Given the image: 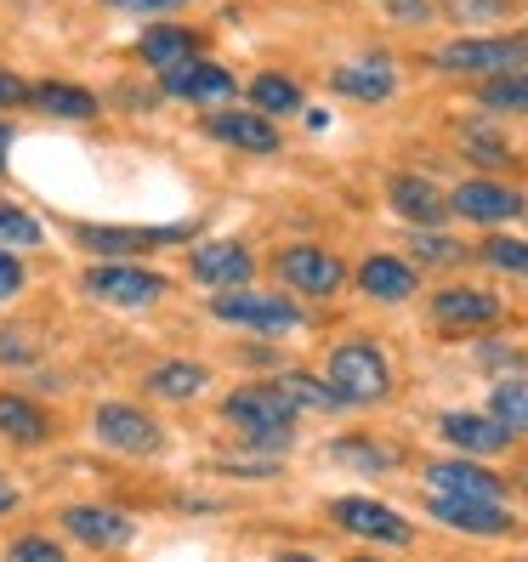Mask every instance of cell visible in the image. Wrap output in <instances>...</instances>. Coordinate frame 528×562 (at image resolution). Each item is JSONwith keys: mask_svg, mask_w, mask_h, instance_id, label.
<instances>
[{"mask_svg": "<svg viewBox=\"0 0 528 562\" xmlns=\"http://www.w3.org/2000/svg\"><path fill=\"white\" fill-rule=\"evenodd\" d=\"M211 313L222 324H245V329H261V336H290V329H302V307L284 302V295H268V290H216L211 295Z\"/></svg>", "mask_w": 528, "mask_h": 562, "instance_id": "obj_3", "label": "cell"}, {"mask_svg": "<svg viewBox=\"0 0 528 562\" xmlns=\"http://www.w3.org/2000/svg\"><path fill=\"white\" fill-rule=\"evenodd\" d=\"M0 245H18V250L46 245V227L35 216H23L18 205H0Z\"/></svg>", "mask_w": 528, "mask_h": 562, "instance_id": "obj_31", "label": "cell"}, {"mask_svg": "<svg viewBox=\"0 0 528 562\" xmlns=\"http://www.w3.org/2000/svg\"><path fill=\"white\" fill-rule=\"evenodd\" d=\"M97 443L120 449V454H154V449H159V426H154L148 409L103 404V409H97Z\"/></svg>", "mask_w": 528, "mask_h": 562, "instance_id": "obj_12", "label": "cell"}, {"mask_svg": "<svg viewBox=\"0 0 528 562\" xmlns=\"http://www.w3.org/2000/svg\"><path fill=\"white\" fill-rule=\"evenodd\" d=\"M29 103H41V109L57 114V120H91V114H97V97L80 91V86H63V80L29 86Z\"/></svg>", "mask_w": 528, "mask_h": 562, "instance_id": "obj_25", "label": "cell"}, {"mask_svg": "<svg viewBox=\"0 0 528 562\" xmlns=\"http://www.w3.org/2000/svg\"><path fill=\"white\" fill-rule=\"evenodd\" d=\"M18 290H23V268H18L12 250H0V302H12Z\"/></svg>", "mask_w": 528, "mask_h": 562, "instance_id": "obj_36", "label": "cell"}, {"mask_svg": "<svg viewBox=\"0 0 528 562\" xmlns=\"http://www.w3.org/2000/svg\"><path fill=\"white\" fill-rule=\"evenodd\" d=\"M250 103L261 114H295L302 109V86L284 80V75H261V80H250Z\"/></svg>", "mask_w": 528, "mask_h": 562, "instance_id": "obj_28", "label": "cell"}, {"mask_svg": "<svg viewBox=\"0 0 528 562\" xmlns=\"http://www.w3.org/2000/svg\"><path fill=\"white\" fill-rule=\"evenodd\" d=\"M109 7H120V12H171V7H182V0H109Z\"/></svg>", "mask_w": 528, "mask_h": 562, "instance_id": "obj_39", "label": "cell"}, {"mask_svg": "<svg viewBox=\"0 0 528 562\" xmlns=\"http://www.w3.org/2000/svg\"><path fill=\"white\" fill-rule=\"evenodd\" d=\"M426 488L432 494H472V501H506V483L483 472L478 460H432L426 467Z\"/></svg>", "mask_w": 528, "mask_h": 562, "instance_id": "obj_18", "label": "cell"}, {"mask_svg": "<svg viewBox=\"0 0 528 562\" xmlns=\"http://www.w3.org/2000/svg\"><path fill=\"white\" fill-rule=\"evenodd\" d=\"M438 432H443V443H454L460 454H506L512 449V426H501L494 415H472V409H449L443 420H438Z\"/></svg>", "mask_w": 528, "mask_h": 562, "instance_id": "obj_14", "label": "cell"}, {"mask_svg": "<svg viewBox=\"0 0 528 562\" xmlns=\"http://www.w3.org/2000/svg\"><path fill=\"white\" fill-rule=\"evenodd\" d=\"M483 109L528 114V69H517V75H494V80L483 86Z\"/></svg>", "mask_w": 528, "mask_h": 562, "instance_id": "obj_30", "label": "cell"}, {"mask_svg": "<svg viewBox=\"0 0 528 562\" xmlns=\"http://www.w3.org/2000/svg\"><path fill=\"white\" fill-rule=\"evenodd\" d=\"M483 261H488V268H501V273H523L528 279V239L494 234V239H483Z\"/></svg>", "mask_w": 528, "mask_h": 562, "instance_id": "obj_32", "label": "cell"}, {"mask_svg": "<svg viewBox=\"0 0 528 562\" xmlns=\"http://www.w3.org/2000/svg\"><path fill=\"white\" fill-rule=\"evenodd\" d=\"M159 86L171 97H188V103H234V75L222 69V63H205V57H188V63H171V69H159Z\"/></svg>", "mask_w": 528, "mask_h": 562, "instance_id": "obj_11", "label": "cell"}, {"mask_svg": "<svg viewBox=\"0 0 528 562\" xmlns=\"http://www.w3.org/2000/svg\"><path fill=\"white\" fill-rule=\"evenodd\" d=\"M12 557H41V562H57V557H63V546H57V540H41V535H29V540H18V546H12Z\"/></svg>", "mask_w": 528, "mask_h": 562, "instance_id": "obj_37", "label": "cell"}, {"mask_svg": "<svg viewBox=\"0 0 528 562\" xmlns=\"http://www.w3.org/2000/svg\"><path fill=\"white\" fill-rule=\"evenodd\" d=\"M358 290L370 295V302H409L415 295V268L404 256H370L364 268H358Z\"/></svg>", "mask_w": 528, "mask_h": 562, "instance_id": "obj_20", "label": "cell"}, {"mask_svg": "<svg viewBox=\"0 0 528 562\" xmlns=\"http://www.w3.org/2000/svg\"><path fill=\"white\" fill-rule=\"evenodd\" d=\"M329 517H336L347 535L375 540V546H409L415 540V528L398 512L381 506V501H364V494H341V501H329Z\"/></svg>", "mask_w": 528, "mask_h": 562, "instance_id": "obj_7", "label": "cell"}, {"mask_svg": "<svg viewBox=\"0 0 528 562\" xmlns=\"http://www.w3.org/2000/svg\"><path fill=\"white\" fill-rule=\"evenodd\" d=\"M426 512H432L443 528L472 535V540H506L512 528H517V517L506 512V501H472V494H432Z\"/></svg>", "mask_w": 528, "mask_h": 562, "instance_id": "obj_5", "label": "cell"}, {"mask_svg": "<svg viewBox=\"0 0 528 562\" xmlns=\"http://www.w3.org/2000/svg\"><path fill=\"white\" fill-rule=\"evenodd\" d=\"M188 57H200V41L188 35V29L177 23H159L143 35V63L148 69H171V63H188Z\"/></svg>", "mask_w": 528, "mask_h": 562, "instance_id": "obj_23", "label": "cell"}, {"mask_svg": "<svg viewBox=\"0 0 528 562\" xmlns=\"http://www.w3.org/2000/svg\"><path fill=\"white\" fill-rule=\"evenodd\" d=\"M205 370H200V363H159V370H148V392H154V398H200V392H205Z\"/></svg>", "mask_w": 528, "mask_h": 562, "instance_id": "obj_26", "label": "cell"}, {"mask_svg": "<svg viewBox=\"0 0 528 562\" xmlns=\"http://www.w3.org/2000/svg\"><path fill=\"white\" fill-rule=\"evenodd\" d=\"M517 41H523V46H528V29H523V35H517Z\"/></svg>", "mask_w": 528, "mask_h": 562, "instance_id": "obj_43", "label": "cell"}, {"mask_svg": "<svg viewBox=\"0 0 528 562\" xmlns=\"http://www.w3.org/2000/svg\"><path fill=\"white\" fill-rule=\"evenodd\" d=\"M386 200H392V211H398L404 222H415V227L449 222V193L438 182H426V177H392L386 182Z\"/></svg>", "mask_w": 528, "mask_h": 562, "instance_id": "obj_17", "label": "cell"}, {"mask_svg": "<svg viewBox=\"0 0 528 562\" xmlns=\"http://www.w3.org/2000/svg\"><path fill=\"white\" fill-rule=\"evenodd\" d=\"M415 256H420V261H460L467 250H460L454 239H443V234H432V227H426V234L415 239Z\"/></svg>", "mask_w": 528, "mask_h": 562, "instance_id": "obj_34", "label": "cell"}, {"mask_svg": "<svg viewBox=\"0 0 528 562\" xmlns=\"http://www.w3.org/2000/svg\"><path fill=\"white\" fill-rule=\"evenodd\" d=\"M63 528L80 540V546H125L137 528H131V517L109 512V506H69L63 512Z\"/></svg>", "mask_w": 528, "mask_h": 562, "instance_id": "obj_21", "label": "cell"}, {"mask_svg": "<svg viewBox=\"0 0 528 562\" xmlns=\"http://www.w3.org/2000/svg\"><path fill=\"white\" fill-rule=\"evenodd\" d=\"M12 501H18V494H12L7 483H0V512H12Z\"/></svg>", "mask_w": 528, "mask_h": 562, "instance_id": "obj_42", "label": "cell"}, {"mask_svg": "<svg viewBox=\"0 0 528 562\" xmlns=\"http://www.w3.org/2000/svg\"><path fill=\"white\" fill-rule=\"evenodd\" d=\"M188 268H193V279L211 284V290H234V284H250L256 261H250L245 245L222 239V245H193V261H188Z\"/></svg>", "mask_w": 528, "mask_h": 562, "instance_id": "obj_16", "label": "cell"}, {"mask_svg": "<svg viewBox=\"0 0 528 562\" xmlns=\"http://www.w3.org/2000/svg\"><path fill=\"white\" fill-rule=\"evenodd\" d=\"M80 290L103 307H154L165 295V279L148 268H131V261H109V268H91L80 279Z\"/></svg>", "mask_w": 528, "mask_h": 562, "instance_id": "obj_6", "label": "cell"}, {"mask_svg": "<svg viewBox=\"0 0 528 562\" xmlns=\"http://www.w3.org/2000/svg\"><path fill=\"white\" fill-rule=\"evenodd\" d=\"M222 415H227V426H239V438H250L261 449H290L295 415H302V409H295L273 381H250L239 392H227Z\"/></svg>", "mask_w": 528, "mask_h": 562, "instance_id": "obj_1", "label": "cell"}, {"mask_svg": "<svg viewBox=\"0 0 528 562\" xmlns=\"http://www.w3.org/2000/svg\"><path fill=\"white\" fill-rule=\"evenodd\" d=\"M7 148H12V131L0 125V171H7Z\"/></svg>", "mask_w": 528, "mask_h": 562, "instance_id": "obj_41", "label": "cell"}, {"mask_svg": "<svg viewBox=\"0 0 528 562\" xmlns=\"http://www.w3.org/2000/svg\"><path fill=\"white\" fill-rule=\"evenodd\" d=\"M0 358H7V363H23V358H35V347L23 341V329H7V336H0Z\"/></svg>", "mask_w": 528, "mask_h": 562, "instance_id": "obj_38", "label": "cell"}, {"mask_svg": "<svg viewBox=\"0 0 528 562\" xmlns=\"http://www.w3.org/2000/svg\"><path fill=\"white\" fill-rule=\"evenodd\" d=\"M324 381L336 386V398L347 409H370V404H381L392 392V363H386V352L375 341H347V347L329 352Z\"/></svg>", "mask_w": 528, "mask_h": 562, "instance_id": "obj_2", "label": "cell"}, {"mask_svg": "<svg viewBox=\"0 0 528 562\" xmlns=\"http://www.w3.org/2000/svg\"><path fill=\"white\" fill-rule=\"evenodd\" d=\"M386 12L409 29H420V23H432V0H386Z\"/></svg>", "mask_w": 528, "mask_h": 562, "instance_id": "obj_35", "label": "cell"}, {"mask_svg": "<svg viewBox=\"0 0 528 562\" xmlns=\"http://www.w3.org/2000/svg\"><path fill=\"white\" fill-rule=\"evenodd\" d=\"M329 460H341V467H358V472H392L398 467V449H386V443H370V438H341V443H329Z\"/></svg>", "mask_w": 528, "mask_h": 562, "instance_id": "obj_27", "label": "cell"}, {"mask_svg": "<svg viewBox=\"0 0 528 562\" xmlns=\"http://www.w3.org/2000/svg\"><path fill=\"white\" fill-rule=\"evenodd\" d=\"M460 148H467V159H478V165H488V171H501V165H512V148L494 137V131H460Z\"/></svg>", "mask_w": 528, "mask_h": 562, "instance_id": "obj_33", "label": "cell"}, {"mask_svg": "<svg viewBox=\"0 0 528 562\" xmlns=\"http://www.w3.org/2000/svg\"><path fill=\"white\" fill-rule=\"evenodd\" d=\"M488 415L512 426V432H528V381H501L488 392Z\"/></svg>", "mask_w": 528, "mask_h": 562, "instance_id": "obj_29", "label": "cell"}, {"mask_svg": "<svg viewBox=\"0 0 528 562\" xmlns=\"http://www.w3.org/2000/svg\"><path fill=\"white\" fill-rule=\"evenodd\" d=\"M329 86H336L341 97H358V103H386L392 91H398V69H392V57H352L341 63L336 75H329Z\"/></svg>", "mask_w": 528, "mask_h": 562, "instance_id": "obj_15", "label": "cell"}, {"mask_svg": "<svg viewBox=\"0 0 528 562\" xmlns=\"http://www.w3.org/2000/svg\"><path fill=\"white\" fill-rule=\"evenodd\" d=\"M273 386L284 392V398H290L295 409H318V415H329V409H347V404L336 398V386H329L324 375H307V370H284Z\"/></svg>", "mask_w": 528, "mask_h": 562, "instance_id": "obj_24", "label": "cell"}, {"mask_svg": "<svg viewBox=\"0 0 528 562\" xmlns=\"http://www.w3.org/2000/svg\"><path fill=\"white\" fill-rule=\"evenodd\" d=\"M23 97H29V86H23V80L0 75V103H23Z\"/></svg>", "mask_w": 528, "mask_h": 562, "instance_id": "obj_40", "label": "cell"}, {"mask_svg": "<svg viewBox=\"0 0 528 562\" xmlns=\"http://www.w3.org/2000/svg\"><path fill=\"white\" fill-rule=\"evenodd\" d=\"M75 239H80V250H91V256H114V261H131V256H148V250H159V245H177V239H188V227H75Z\"/></svg>", "mask_w": 528, "mask_h": 562, "instance_id": "obj_9", "label": "cell"}, {"mask_svg": "<svg viewBox=\"0 0 528 562\" xmlns=\"http://www.w3.org/2000/svg\"><path fill=\"white\" fill-rule=\"evenodd\" d=\"M449 211L454 216H467V222H517L523 211H528V200L517 188H506V182H494V177H472V182H460L454 193H449Z\"/></svg>", "mask_w": 528, "mask_h": 562, "instance_id": "obj_10", "label": "cell"}, {"mask_svg": "<svg viewBox=\"0 0 528 562\" xmlns=\"http://www.w3.org/2000/svg\"><path fill=\"white\" fill-rule=\"evenodd\" d=\"M438 69L443 75H517L523 63H528V46L517 35H483V41H449L438 57Z\"/></svg>", "mask_w": 528, "mask_h": 562, "instance_id": "obj_4", "label": "cell"}, {"mask_svg": "<svg viewBox=\"0 0 528 562\" xmlns=\"http://www.w3.org/2000/svg\"><path fill=\"white\" fill-rule=\"evenodd\" d=\"M205 131H211L216 143H234L245 154H279V131H273L268 114H245V109H227L222 103V114L205 120Z\"/></svg>", "mask_w": 528, "mask_h": 562, "instance_id": "obj_19", "label": "cell"}, {"mask_svg": "<svg viewBox=\"0 0 528 562\" xmlns=\"http://www.w3.org/2000/svg\"><path fill=\"white\" fill-rule=\"evenodd\" d=\"M273 268L290 290H302V295H336L347 284L341 256H329L324 245H290V250H279Z\"/></svg>", "mask_w": 528, "mask_h": 562, "instance_id": "obj_8", "label": "cell"}, {"mask_svg": "<svg viewBox=\"0 0 528 562\" xmlns=\"http://www.w3.org/2000/svg\"><path fill=\"white\" fill-rule=\"evenodd\" d=\"M0 438H12V443H46L52 438V420L18 398V392H0Z\"/></svg>", "mask_w": 528, "mask_h": 562, "instance_id": "obj_22", "label": "cell"}, {"mask_svg": "<svg viewBox=\"0 0 528 562\" xmlns=\"http://www.w3.org/2000/svg\"><path fill=\"white\" fill-rule=\"evenodd\" d=\"M501 295H488V290H472V284H449L432 295V318L443 329H488V324H501Z\"/></svg>", "mask_w": 528, "mask_h": 562, "instance_id": "obj_13", "label": "cell"}]
</instances>
